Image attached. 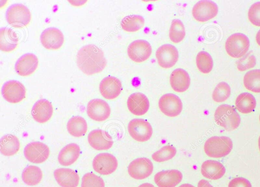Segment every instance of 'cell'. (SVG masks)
Returning a JSON list of instances; mask_svg holds the SVG:
<instances>
[{
    "mask_svg": "<svg viewBox=\"0 0 260 187\" xmlns=\"http://www.w3.org/2000/svg\"><path fill=\"white\" fill-rule=\"evenodd\" d=\"M156 57L159 65L164 68H170L177 63L179 54L177 49L173 45L166 44L156 51Z\"/></svg>",
    "mask_w": 260,
    "mask_h": 187,
    "instance_id": "cell-14",
    "label": "cell"
},
{
    "mask_svg": "<svg viewBox=\"0 0 260 187\" xmlns=\"http://www.w3.org/2000/svg\"><path fill=\"white\" fill-rule=\"evenodd\" d=\"M50 151L48 147L42 143L35 142L28 144L24 149V155L29 162L39 164L48 158Z\"/></svg>",
    "mask_w": 260,
    "mask_h": 187,
    "instance_id": "cell-7",
    "label": "cell"
},
{
    "mask_svg": "<svg viewBox=\"0 0 260 187\" xmlns=\"http://www.w3.org/2000/svg\"><path fill=\"white\" fill-rule=\"evenodd\" d=\"M256 41L257 43L260 46V30L256 33Z\"/></svg>",
    "mask_w": 260,
    "mask_h": 187,
    "instance_id": "cell-43",
    "label": "cell"
},
{
    "mask_svg": "<svg viewBox=\"0 0 260 187\" xmlns=\"http://www.w3.org/2000/svg\"><path fill=\"white\" fill-rule=\"evenodd\" d=\"M170 82L172 88L175 91L182 92L186 91L189 88L190 79L186 71L178 68L172 72Z\"/></svg>",
    "mask_w": 260,
    "mask_h": 187,
    "instance_id": "cell-24",
    "label": "cell"
},
{
    "mask_svg": "<svg viewBox=\"0 0 260 187\" xmlns=\"http://www.w3.org/2000/svg\"><path fill=\"white\" fill-rule=\"evenodd\" d=\"M138 187H154V186L153 184L149 183H144L141 184Z\"/></svg>",
    "mask_w": 260,
    "mask_h": 187,
    "instance_id": "cell-44",
    "label": "cell"
},
{
    "mask_svg": "<svg viewBox=\"0 0 260 187\" xmlns=\"http://www.w3.org/2000/svg\"><path fill=\"white\" fill-rule=\"evenodd\" d=\"M128 131L130 135L137 141L144 142L150 139L153 130L150 124L143 119H134L128 125Z\"/></svg>",
    "mask_w": 260,
    "mask_h": 187,
    "instance_id": "cell-6",
    "label": "cell"
},
{
    "mask_svg": "<svg viewBox=\"0 0 260 187\" xmlns=\"http://www.w3.org/2000/svg\"><path fill=\"white\" fill-rule=\"evenodd\" d=\"M231 95V88L225 82L219 83L214 88L212 93L213 100L217 103L226 100Z\"/></svg>",
    "mask_w": 260,
    "mask_h": 187,
    "instance_id": "cell-37",
    "label": "cell"
},
{
    "mask_svg": "<svg viewBox=\"0 0 260 187\" xmlns=\"http://www.w3.org/2000/svg\"><path fill=\"white\" fill-rule=\"evenodd\" d=\"M53 111L51 103L47 100L42 99L34 104L31 110V115L37 122L44 123L51 118Z\"/></svg>",
    "mask_w": 260,
    "mask_h": 187,
    "instance_id": "cell-22",
    "label": "cell"
},
{
    "mask_svg": "<svg viewBox=\"0 0 260 187\" xmlns=\"http://www.w3.org/2000/svg\"><path fill=\"white\" fill-rule=\"evenodd\" d=\"M88 142L96 150H108L113 144L111 135L107 131L101 129L91 131L88 135Z\"/></svg>",
    "mask_w": 260,
    "mask_h": 187,
    "instance_id": "cell-18",
    "label": "cell"
},
{
    "mask_svg": "<svg viewBox=\"0 0 260 187\" xmlns=\"http://www.w3.org/2000/svg\"><path fill=\"white\" fill-rule=\"evenodd\" d=\"M43 46L47 50H58L64 42V36L58 29L50 27L43 31L40 36Z\"/></svg>",
    "mask_w": 260,
    "mask_h": 187,
    "instance_id": "cell-16",
    "label": "cell"
},
{
    "mask_svg": "<svg viewBox=\"0 0 260 187\" xmlns=\"http://www.w3.org/2000/svg\"><path fill=\"white\" fill-rule=\"evenodd\" d=\"M256 64V59L251 52L246 54L236 62L238 69L240 71L252 68Z\"/></svg>",
    "mask_w": 260,
    "mask_h": 187,
    "instance_id": "cell-39",
    "label": "cell"
},
{
    "mask_svg": "<svg viewBox=\"0 0 260 187\" xmlns=\"http://www.w3.org/2000/svg\"><path fill=\"white\" fill-rule=\"evenodd\" d=\"M201 173L205 177L217 180L221 178L225 173L224 166L219 162L215 160H207L201 166Z\"/></svg>",
    "mask_w": 260,
    "mask_h": 187,
    "instance_id": "cell-25",
    "label": "cell"
},
{
    "mask_svg": "<svg viewBox=\"0 0 260 187\" xmlns=\"http://www.w3.org/2000/svg\"><path fill=\"white\" fill-rule=\"evenodd\" d=\"M182 177L180 171L173 169L157 173L154 179L158 187H175L181 181Z\"/></svg>",
    "mask_w": 260,
    "mask_h": 187,
    "instance_id": "cell-21",
    "label": "cell"
},
{
    "mask_svg": "<svg viewBox=\"0 0 260 187\" xmlns=\"http://www.w3.org/2000/svg\"><path fill=\"white\" fill-rule=\"evenodd\" d=\"M87 113L91 119L103 121L109 118L111 109L108 104L105 101L99 99H93L87 104Z\"/></svg>",
    "mask_w": 260,
    "mask_h": 187,
    "instance_id": "cell-15",
    "label": "cell"
},
{
    "mask_svg": "<svg viewBox=\"0 0 260 187\" xmlns=\"http://www.w3.org/2000/svg\"><path fill=\"white\" fill-rule=\"evenodd\" d=\"M127 170L129 175L133 178L143 179L151 174L153 165L149 159L139 158L130 163Z\"/></svg>",
    "mask_w": 260,
    "mask_h": 187,
    "instance_id": "cell-9",
    "label": "cell"
},
{
    "mask_svg": "<svg viewBox=\"0 0 260 187\" xmlns=\"http://www.w3.org/2000/svg\"><path fill=\"white\" fill-rule=\"evenodd\" d=\"M185 35V27L183 23L179 19L172 21L169 30L170 40L174 43L181 42Z\"/></svg>",
    "mask_w": 260,
    "mask_h": 187,
    "instance_id": "cell-34",
    "label": "cell"
},
{
    "mask_svg": "<svg viewBox=\"0 0 260 187\" xmlns=\"http://www.w3.org/2000/svg\"><path fill=\"white\" fill-rule=\"evenodd\" d=\"M152 53L150 43L144 40L138 39L133 41L128 46L127 54L129 58L137 63L147 60Z\"/></svg>",
    "mask_w": 260,
    "mask_h": 187,
    "instance_id": "cell-10",
    "label": "cell"
},
{
    "mask_svg": "<svg viewBox=\"0 0 260 187\" xmlns=\"http://www.w3.org/2000/svg\"><path fill=\"white\" fill-rule=\"evenodd\" d=\"M259 121H260V115H259Z\"/></svg>",
    "mask_w": 260,
    "mask_h": 187,
    "instance_id": "cell-47",
    "label": "cell"
},
{
    "mask_svg": "<svg viewBox=\"0 0 260 187\" xmlns=\"http://www.w3.org/2000/svg\"><path fill=\"white\" fill-rule=\"evenodd\" d=\"M127 106L129 111L137 116L145 114L149 108V102L147 97L143 93L136 92L128 98Z\"/></svg>",
    "mask_w": 260,
    "mask_h": 187,
    "instance_id": "cell-20",
    "label": "cell"
},
{
    "mask_svg": "<svg viewBox=\"0 0 260 187\" xmlns=\"http://www.w3.org/2000/svg\"><path fill=\"white\" fill-rule=\"evenodd\" d=\"M232 148L233 142L227 136H212L208 139L204 145V151L206 155L216 158L227 156Z\"/></svg>",
    "mask_w": 260,
    "mask_h": 187,
    "instance_id": "cell-3",
    "label": "cell"
},
{
    "mask_svg": "<svg viewBox=\"0 0 260 187\" xmlns=\"http://www.w3.org/2000/svg\"><path fill=\"white\" fill-rule=\"evenodd\" d=\"M117 166L116 158L113 155L106 153L97 155L92 162L93 169L102 175L111 174L116 170Z\"/></svg>",
    "mask_w": 260,
    "mask_h": 187,
    "instance_id": "cell-8",
    "label": "cell"
},
{
    "mask_svg": "<svg viewBox=\"0 0 260 187\" xmlns=\"http://www.w3.org/2000/svg\"><path fill=\"white\" fill-rule=\"evenodd\" d=\"M2 93L4 98L7 102L17 103L25 98L26 90L21 82L16 80H10L3 85Z\"/></svg>",
    "mask_w": 260,
    "mask_h": 187,
    "instance_id": "cell-11",
    "label": "cell"
},
{
    "mask_svg": "<svg viewBox=\"0 0 260 187\" xmlns=\"http://www.w3.org/2000/svg\"><path fill=\"white\" fill-rule=\"evenodd\" d=\"M179 187H194L192 185L188 183H184L180 185Z\"/></svg>",
    "mask_w": 260,
    "mask_h": 187,
    "instance_id": "cell-45",
    "label": "cell"
},
{
    "mask_svg": "<svg viewBox=\"0 0 260 187\" xmlns=\"http://www.w3.org/2000/svg\"><path fill=\"white\" fill-rule=\"evenodd\" d=\"M80 153L79 146L74 143L67 145L60 151L58 160L62 166H69L73 164L79 158Z\"/></svg>",
    "mask_w": 260,
    "mask_h": 187,
    "instance_id": "cell-26",
    "label": "cell"
},
{
    "mask_svg": "<svg viewBox=\"0 0 260 187\" xmlns=\"http://www.w3.org/2000/svg\"><path fill=\"white\" fill-rule=\"evenodd\" d=\"M81 187H105V182L101 177L89 172L83 176Z\"/></svg>",
    "mask_w": 260,
    "mask_h": 187,
    "instance_id": "cell-38",
    "label": "cell"
},
{
    "mask_svg": "<svg viewBox=\"0 0 260 187\" xmlns=\"http://www.w3.org/2000/svg\"><path fill=\"white\" fill-rule=\"evenodd\" d=\"M218 13V7L211 1H201L193 7L192 14L194 18L199 22H206L214 17Z\"/></svg>",
    "mask_w": 260,
    "mask_h": 187,
    "instance_id": "cell-12",
    "label": "cell"
},
{
    "mask_svg": "<svg viewBox=\"0 0 260 187\" xmlns=\"http://www.w3.org/2000/svg\"><path fill=\"white\" fill-rule=\"evenodd\" d=\"M69 133L75 137L83 136L87 130L86 120L82 117L75 116L71 118L67 123Z\"/></svg>",
    "mask_w": 260,
    "mask_h": 187,
    "instance_id": "cell-30",
    "label": "cell"
},
{
    "mask_svg": "<svg viewBox=\"0 0 260 187\" xmlns=\"http://www.w3.org/2000/svg\"><path fill=\"white\" fill-rule=\"evenodd\" d=\"M158 106L160 111L169 117L178 116L182 111L183 107L180 99L172 93H167L161 97Z\"/></svg>",
    "mask_w": 260,
    "mask_h": 187,
    "instance_id": "cell-13",
    "label": "cell"
},
{
    "mask_svg": "<svg viewBox=\"0 0 260 187\" xmlns=\"http://www.w3.org/2000/svg\"><path fill=\"white\" fill-rule=\"evenodd\" d=\"M176 148L171 145H166L154 153L152 155L153 160L157 162H162L173 158L176 154Z\"/></svg>",
    "mask_w": 260,
    "mask_h": 187,
    "instance_id": "cell-36",
    "label": "cell"
},
{
    "mask_svg": "<svg viewBox=\"0 0 260 187\" xmlns=\"http://www.w3.org/2000/svg\"><path fill=\"white\" fill-rule=\"evenodd\" d=\"M57 182L61 187H77L79 176L74 170L69 168H58L54 172Z\"/></svg>",
    "mask_w": 260,
    "mask_h": 187,
    "instance_id": "cell-23",
    "label": "cell"
},
{
    "mask_svg": "<svg viewBox=\"0 0 260 187\" xmlns=\"http://www.w3.org/2000/svg\"><path fill=\"white\" fill-rule=\"evenodd\" d=\"M145 20L140 15H129L124 17L121 21L122 28L127 32H136L144 26Z\"/></svg>",
    "mask_w": 260,
    "mask_h": 187,
    "instance_id": "cell-33",
    "label": "cell"
},
{
    "mask_svg": "<svg viewBox=\"0 0 260 187\" xmlns=\"http://www.w3.org/2000/svg\"><path fill=\"white\" fill-rule=\"evenodd\" d=\"M18 44V37L11 29L2 28L0 30V49L5 52L14 50Z\"/></svg>",
    "mask_w": 260,
    "mask_h": 187,
    "instance_id": "cell-27",
    "label": "cell"
},
{
    "mask_svg": "<svg viewBox=\"0 0 260 187\" xmlns=\"http://www.w3.org/2000/svg\"><path fill=\"white\" fill-rule=\"evenodd\" d=\"M243 83L248 90L260 93V69L247 72L244 76Z\"/></svg>",
    "mask_w": 260,
    "mask_h": 187,
    "instance_id": "cell-32",
    "label": "cell"
},
{
    "mask_svg": "<svg viewBox=\"0 0 260 187\" xmlns=\"http://www.w3.org/2000/svg\"><path fill=\"white\" fill-rule=\"evenodd\" d=\"M258 148L260 151V136H259L258 140Z\"/></svg>",
    "mask_w": 260,
    "mask_h": 187,
    "instance_id": "cell-46",
    "label": "cell"
},
{
    "mask_svg": "<svg viewBox=\"0 0 260 187\" xmlns=\"http://www.w3.org/2000/svg\"><path fill=\"white\" fill-rule=\"evenodd\" d=\"M99 89L104 98L112 100L120 95L122 90V84L118 78L113 76H108L101 81Z\"/></svg>",
    "mask_w": 260,
    "mask_h": 187,
    "instance_id": "cell-17",
    "label": "cell"
},
{
    "mask_svg": "<svg viewBox=\"0 0 260 187\" xmlns=\"http://www.w3.org/2000/svg\"><path fill=\"white\" fill-rule=\"evenodd\" d=\"M250 42L246 35L241 33H234L230 36L225 43L226 53L234 58H240L247 52Z\"/></svg>",
    "mask_w": 260,
    "mask_h": 187,
    "instance_id": "cell-4",
    "label": "cell"
},
{
    "mask_svg": "<svg viewBox=\"0 0 260 187\" xmlns=\"http://www.w3.org/2000/svg\"><path fill=\"white\" fill-rule=\"evenodd\" d=\"M43 173L41 169L36 166L30 165L26 167L22 174L23 182L28 185L38 184L42 180Z\"/></svg>",
    "mask_w": 260,
    "mask_h": 187,
    "instance_id": "cell-31",
    "label": "cell"
},
{
    "mask_svg": "<svg viewBox=\"0 0 260 187\" xmlns=\"http://www.w3.org/2000/svg\"><path fill=\"white\" fill-rule=\"evenodd\" d=\"M198 187H213L207 180L202 179L198 184Z\"/></svg>",
    "mask_w": 260,
    "mask_h": 187,
    "instance_id": "cell-42",
    "label": "cell"
},
{
    "mask_svg": "<svg viewBox=\"0 0 260 187\" xmlns=\"http://www.w3.org/2000/svg\"><path fill=\"white\" fill-rule=\"evenodd\" d=\"M8 23L15 28H23L28 25L31 20L29 9L22 4H14L10 6L6 12Z\"/></svg>",
    "mask_w": 260,
    "mask_h": 187,
    "instance_id": "cell-5",
    "label": "cell"
},
{
    "mask_svg": "<svg viewBox=\"0 0 260 187\" xmlns=\"http://www.w3.org/2000/svg\"><path fill=\"white\" fill-rule=\"evenodd\" d=\"M196 64L199 71L207 74L211 72L213 66L211 56L205 51L200 52L196 57Z\"/></svg>",
    "mask_w": 260,
    "mask_h": 187,
    "instance_id": "cell-35",
    "label": "cell"
},
{
    "mask_svg": "<svg viewBox=\"0 0 260 187\" xmlns=\"http://www.w3.org/2000/svg\"><path fill=\"white\" fill-rule=\"evenodd\" d=\"M228 187H252V185L247 179L238 177L232 179L229 183Z\"/></svg>",
    "mask_w": 260,
    "mask_h": 187,
    "instance_id": "cell-41",
    "label": "cell"
},
{
    "mask_svg": "<svg viewBox=\"0 0 260 187\" xmlns=\"http://www.w3.org/2000/svg\"><path fill=\"white\" fill-rule=\"evenodd\" d=\"M216 123L225 130L231 131L236 129L241 122V118L235 109L229 105L218 106L214 113Z\"/></svg>",
    "mask_w": 260,
    "mask_h": 187,
    "instance_id": "cell-2",
    "label": "cell"
},
{
    "mask_svg": "<svg viewBox=\"0 0 260 187\" xmlns=\"http://www.w3.org/2000/svg\"><path fill=\"white\" fill-rule=\"evenodd\" d=\"M79 68L87 75H93L102 71L107 65L103 52L97 46L88 44L83 46L77 55Z\"/></svg>",
    "mask_w": 260,
    "mask_h": 187,
    "instance_id": "cell-1",
    "label": "cell"
},
{
    "mask_svg": "<svg viewBox=\"0 0 260 187\" xmlns=\"http://www.w3.org/2000/svg\"><path fill=\"white\" fill-rule=\"evenodd\" d=\"M250 22L256 26H260V2L252 4L248 12Z\"/></svg>",
    "mask_w": 260,
    "mask_h": 187,
    "instance_id": "cell-40",
    "label": "cell"
},
{
    "mask_svg": "<svg viewBox=\"0 0 260 187\" xmlns=\"http://www.w3.org/2000/svg\"><path fill=\"white\" fill-rule=\"evenodd\" d=\"M0 145L1 153L6 156L15 155L20 148L19 139L12 134L4 135L1 139Z\"/></svg>",
    "mask_w": 260,
    "mask_h": 187,
    "instance_id": "cell-29",
    "label": "cell"
},
{
    "mask_svg": "<svg viewBox=\"0 0 260 187\" xmlns=\"http://www.w3.org/2000/svg\"><path fill=\"white\" fill-rule=\"evenodd\" d=\"M39 64L37 57L31 53L22 56L16 62L15 69L19 75L27 76L32 74Z\"/></svg>",
    "mask_w": 260,
    "mask_h": 187,
    "instance_id": "cell-19",
    "label": "cell"
},
{
    "mask_svg": "<svg viewBox=\"0 0 260 187\" xmlns=\"http://www.w3.org/2000/svg\"><path fill=\"white\" fill-rule=\"evenodd\" d=\"M256 102L254 96L248 92L240 94L235 101L236 109L241 113L248 114L252 112L256 107Z\"/></svg>",
    "mask_w": 260,
    "mask_h": 187,
    "instance_id": "cell-28",
    "label": "cell"
}]
</instances>
